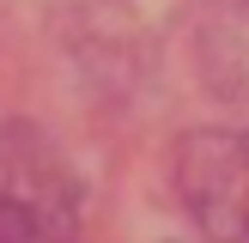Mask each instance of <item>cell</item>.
Masks as SVG:
<instances>
[{
	"label": "cell",
	"instance_id": "cell-1",
	"mask_svg": "<svg viewBox=\"0 0 249 243\" xmlns=\"http://www.w3.org/2000/svg\"><path fill=\"white\" fill-rule=\"evenodd\" d=\"M177 189L207 243H249V134H189L177 146Z\"/></svg>",
	"mask_w": 249,
	"mask_h": 243
},
{
	"label": "cell",
	"instance_id": "cell-2",
	"mask_svg": "<svg viewBox=\"0 0 249 243\" xmlns=\"http://www.w3.org/2000/svg\"><path fill=\"white\" fill-rule=\"evenodd\" d=\"M0 243H73V219L49 194L0 182Z\"/></svg>",
	"mask_w": 249,
	"mask_h": 243
},
{
	"label": "cell",
	"instance_id": "cell-3",
	"mask_svg": "<svg viewBox=\"0 0 249 243\" xmlns=\"http://www.w3.org/2000/svg\"><path fill=\"white\" fill-rule=\"evenodd\" d=\"M213 79L249 97V0H213Z\"/></svg>",
	"mask_w": 249,
	"mask_h": 243
}]
</instances>
